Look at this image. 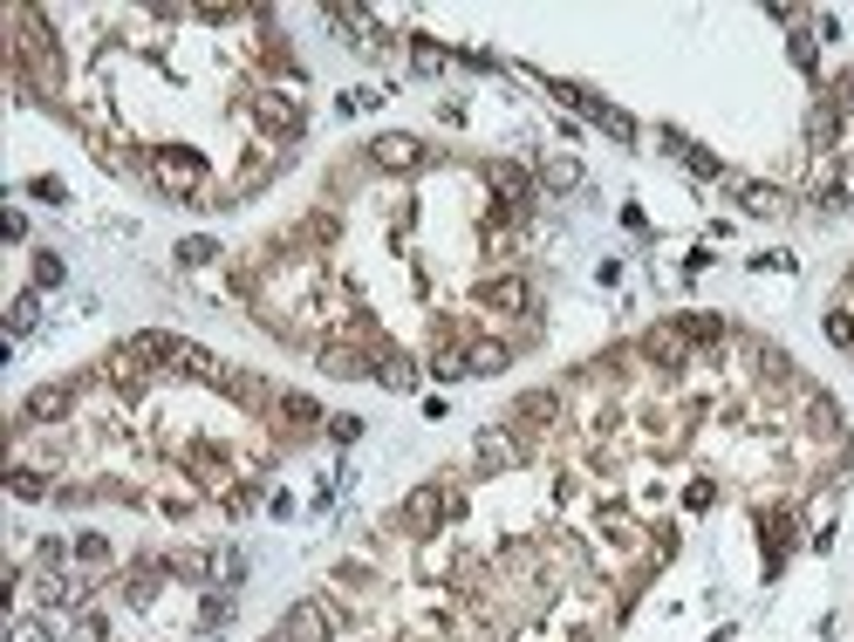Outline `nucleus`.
<instances>
[{
  "label": "nucleus",
  "instance_id": "nucleus-1",
  "mask_svg": "<svg viewBox=\"0 0 854 642\" xmlns=\"http://www.w3.org/2000/svg\"><path fill=\"white\" fill-rule=\"evenodd\" d=\"M459 512H465V493L452 486V478H431V486H418L411 499L397 506V527L418 534V540H438V527H444V519H459Z\"/></svg>",
  "mask_w": 854,
  "mask_h": 642
},
{
  "label": "nucleus",
  "instance_id": "nucleus-2",
  "mask_svg": "<svg viewBox=\"0 0 854 642\" xmlns=\"http://www.w3.org/2000/svg\"><path fill=\"white\" fill-rule=\"evenodd\" d=\"M144 342H151L157 363H165V376H192V383L226 390V363H219L206 342H185V335H165V329H144Z\"/></svg>",
  "mask_w": 854,
  "mask_h": 642
},
{
  "label": "nucleus",
  "instance_id": "nucleus-3",
  "mask_svg": "<svg viewBox=\"0 0 854 642\" xmlns=\"http://www.w3.org/2000/svg\"><path fill=\"white\" fill-rule=\"evenodd\" d=\"M144 178L165 191V198H206V157L198 151H185V144H172V151H151V165H144Z\"/></svg>",
  "mask_w": 854,
  "mask_h": 642
},
{
  "label": "nucleus",
  "instance_id": "nucleus-4",
  "mask_svg": "<svg viewBox=\"0 0 854 642\" xmlns=\"http://www.w3.org/2000/svg\"><path fill=\"white\" fill-rule=\"evenodd\" d=\"M479 308L500 314V321H526V314H534V280H526V273H493V280H479Z\"/></svg>",
  "mask_w": 854,
  "mask_h": 642
},
{
  "label": "nucleus",
  "instance_id": "nucleus-5",
  "mask_svg": "<svg viewBox=\"0 0 854 642\" xmlns=\"http://www.w3.org/2000/svg\"><path fill=\"white\" fill-rule=\"evenodd\" d=\"M534 458V437H519L513 424H493V431H479V445H472V465L479 472H513Z\"/></svg>",
  "mask_w": 854,
  "mask_h": 642
},
{
  "label": "nucleus",
  "instance_id": "nucleus-6",
  "mask_svg": "<svg viewBox=\"0 0 854 642\" xmlns=\"http://www.w3.org/2000/svg\"><path fill=\"white\" fill-rule=\"evenodd\" d=\"M254 124H260L267 137H280V144H295V137L308 131V110H301L295 96H280V90H267V96H254Z\"/></svg>",
  "mask_w": 854,
  "mask_h": 642
},
{
  "label": "nucleus",
  "instance_id": "nucleus-7",
  "mask_svg": "<svg viewBox=\"0 0 854 642\" xmlns=\"http://www.w3.org/2000/svg\"><path fill=\"white\" fill-rule=\"evenodd\" d=\"M424 137H411V131H383V137H370V165L377 172H418L424 165Z\"/></svg>",
  "mask_w": 854,
  "mask_h": 642
},
{
  "label": "nucleus",
  "instance_id": "nucleus-8",
  "mask_svg": "<svg viewBox=\"0 0 854 642\" xmlns=\"http://www.w3.org/2000/svg\"><path fill=\"white\" fill-rule=\"evenodd\" d=\"M75 390H83V383H42V390H34L14 417H21V424H55V417H69V411H75Z\"/></svg>",
  "mask_w": 854,
  "mask_h": 642
},
{
  "label": "nucleus",
  "instance_id": "nucleus-9",
  "mask_svg": "<svg viewBox=\"0 0 854 642\" xmlns=\"http://www.w3.org/2000/svg\"><path fill=\"white\" fill-rule=\"evenodd\" d=\"M329 629H336L329 601H295L288 622H280V635H288V642H329Z\"/></svg>",
  "mask_w": 854,
  "mask_h": 642
},
{
  "label": "nucleus",
  "instance_id": "nucleus-10",
  "mask_svg": "<svg viewBox=\"0 0 854 642\" xmlns=\"http://www.w3.org/2000/svg\"><path fill=\"white\" fill-rule=\"evenodd\" d=\"M642 355H649V363H657L663 376H677V370L690 363V342L677 335V321H657V329L642 335Z\"/></svg>",
  "mask_w": 854,
  "mask_h": 642
},
{
  "label": "nucleus",
  "instance_id": "nucleus-11",
  "mask_svg": "<svg viewBox=\"0 0 854 642\" xmlns=\"http://www.w3.org/2000/svg\"><path fill=\"white\" fill-rule=\"evenodd\" d=\"M274 417L295 424V431H329V411H321L308 390H280V396H274Z\"/></svg>",
  "mask_w": 854,
  "mask_h": 642
},
{
  "label": "nucleus",
  "instance_id": "nucleus-12",
  "mask_svg": "<svg viewBox=\"0 0 854 642\" xmlns=\"http://www.w3.org/2000/svg\"><path fill=\"white\" fill-rule=\"evenodd\" d=\"M506 424H513V431H519V424H560V390H526V396H513Z\"/></svg>",
  "mask_w": 854,
  "mask_h": 642
},
{
  "label": "nucleus",
  "instance_id": "nucleus-13",
  "mask_svg": "<svg viewBox=\"0 0 854 642\" xmlns=\"http://www.w3.org/2000/svg\"><path fill=\"white\" fill-rule=\"evenodd\" d=\"M677 335H683L690 349H724V342H731V321H724V314H677Z\"/></svg>",
  "mask_w": 854,
  "mask_h": 642
},
{
  "label": "nucleus",
  "instance_id": "nucleus-14",
  "mask_svg": "<svg viewBox=\"0 0 854 642\" xmlns=\"http://www.w3.org/2000/svg\"><path fill=\"white\" fill-rule=\"evenodd\" d=\"M506 363H513L506 342H493V335H472V342H465V376H500Z\"/></svg>",
  "mask_w": 854,
  "mask_h": 642
},
{
  "label": "nucleus",
  "instance_id": "nucleus-15",
  "mask_svg": "<svg viewBox=\"0 0 854 642\" xmlns=\"http://www.w3.org/2000/svg\"><path fill=\"white\" fill-rule=\"evenodd\" d=\"M739 206H745L752 219H780V213H786V191H780V185H759V178H739Z\"/></svg>",
  "mask_w": 854,
  "mask_h": 642
},
{
  "label": "nucleus",
  "instance_id": "nucleus-16",
  "mask_svg": "<svg viewBox=\"0 0 854 642\" xmlns=\"http://www.w3.org/2000/svg\"><path fill=\"white\" fill-rule=\"evenodd\" d=\"M759 534H765V547H772V560H765V568H780V560H786V547H793V534H800V519L780 506V512H759Z\"/></svg>",
  "mask_w": 854,
  "mask_h": 642
},
{
  "label": "nucleus",
  "instance_id": "nucleus-17",
  "mask_svg": "<svg viewBox=\"0 0 854 642\" xmlns=\"http://www.w3.org/2000/svg\"><path fill=\"white\" fill-rule=\"evenodd\" d=\"M663 144H670V151H677V157H683V165L698 172V178H724V165H718V157H711L698 137H683V131H670V124H663Z\"/></svg>",
  "mask_w": 854,
  "mask_h": 642
},
{
  "label": "nucleus",
  "instance_id": "nucleus-18",
  "mask_svg": "<svg viewBox=\"0 0 854 642\" xmlns=\"http://www.w3.org/2000/svg\"><path fill=\"white\" fill-rule=\"evenodd\" d=\"M377 383H383V390H411V383H418V363H411L403 349H383V355H377Z\"/></svg>",
  "mask_w": 854,
  "mask_h": 642
},
{
  "label": "nucleus",
  "instance_id": "nucleus-19",
  "mask_svg": "<svg viewBox=\"0 0 854 642\" xmlns=\"http://www.w3.org/2000/svg\"><path fill=\"white\" fill-rule=\"evenodd\" d=\"M321 370H329V376H377V355H362V349H321Z\"/></svg>",
  "mask_w": 854,
  "mask_h": 642
},
{
  "label": "nucleus",
  "instance_id": "nucleus-20",
  "mask_svg": "<svg viewBox=\"0 0 854 642\" xmlns=\"http://www.w3.org/2000/svg\"><path fill=\"white\" fill-rule=\"evenodd\" d=\"M172 260H178V267H213V260H219V239H213V232H185Z\"/></svg>",
  "mask_w": 854,
  "mask_h": 642
},
{
  "label": "nucleus",
  "instance_id": "nucleus-21",
  "mask_svg": "<svg viewBox=\"0 0 854 642\" xmlns=\"http://www.w3.org/2000/svg\"><path fill=\"white\" fill-rule=\"evenodd\" d=\"M8 493H14V499H49V493H55V478H49V472H34V465H14V472H8Z\"/></svg>",
  "mask_w": 854,
  "mask_h": 642
},
{
  "label": "nucleus",
  "instance_id": "nucleus-22",
  "mask_svg": "<svg viewBox=\"0 0 854 642\" xmlns=\"http://www.w3.org/2000/svg\"><path fill=\"white\" fill-rule=\"evenodd\" d=\"M547 191H575L582 185V165H575V157H541V172H534Z\"/></svg>",
  "mask_w": 854,
  "mask_h": 642
},
{
  "label": "nucleus",
  "instance_id": "nucleus-23",
  "mask_svg": "<svg viewBox=\"0 0 854 642\" xmlns=\"http://www.w3.org/2000/svg\"><path fill=\"white\" fill-rule=\"evenodd\" d=\"M8 329H14V335H34V329H42V294H34V288H28V294H14Z\"/></svg>",
  "mask_w": 854,
  "mask_h": 642
},
{
  "label": "nucleus",
  "instance_id": "nucleus-24",
  "mask_svg": "<svg viewBox=\"0 0 854 642\" xmlns=\"http://www.w3.org/2000/svg\"><path fill=\"white\" fill-rule=\"evenodd\" d=\"M165 568H172V574H213V568H219V553H206V547H178Z\"/></svg>",
  "mask_w": 854,
  "mask_h": 642
},
{
  "label": "nucleus",
  "instance_id": "nucleus-25",
  "mask_svg": "<svg viewBox=\"0 0 854 642\" xmlns=\"http://www.w3.org/2000/svg\"><path fill=\"white\" fill-rule=\"evenodd\" d=\"M854 206V191L847 185H813V213H827V219H841Z\"/></svg>",
  "mask_w": 854,
  "mask_h": 642
},
{
  "label": "nucleus",
  "instance_id": "nucleus-26",
  "mask_svg": "<svg viewBox=\"0 0 854 642\" xmlns=\"http://www.w3.org/2000/svg\"><path fill=\"white\" fill-rule=\"evenodd\" d=\"M827 342L834 349H854V308H827Z\"/></svg>",
  "mask_w": 854,
  "mask_h": 642
},
{
  "label": "nucleus",
  "instance_id": "nucleus-27",
  "mask_svg": "<svg viewBox=\"0 0 854 642\" xmlns=\"http://www.w3.org/2000/svg\"><path fill=\"white\" fill-rule=\"evenodd\" d=\"M411 62H418L424 75H438V69H444V62H452V55H444L438 42H424V34H418V42H411Z\"/></svg>",
  "mask_w": 854,
  "mask_h": 642
},
{
  "label": "nucleus",
  "instance_id": "nucleus-28",
  "mask_svg": "<svg viewBox=\"0 0 854 642\" xmlns=\"http://www.w3.org/2000/svg\"><path fill=\"white\" fill-rule=\"evenodd\" d=\"M75 560H83V568H103V560H110V540H103V534H83V540H75Z\"/></svg>",
  "mask_w": 854,
  "mask_h": 642
},
{
  "label": "nucleus",
  "instance_id": "nucleus-29",
  "mask_svg": "<svg viewBox=\"0 0 854 642\" xmlns=\"http://www.w3.org/2000/svg\"><path fill=\"white\" fill-rule=\"evenodd\" d=\"M42 288H62V260H55V253L34 260V294H42Z\"/></svg>",
  "mask_w": 854,
  "mask_h": 642
},
{
  "label": "nucleus",
  "instance_id": "nucleus-30",
  "mask_svg": "<svg viewBox=\"0 0 854 642\" xmlns=\"http://www.w3.org/2000/svg\"><path fill=\"white\" fill-rule=\"evenodd\" d=\"M329 437H336V445H356V437H362V417H349V411L329 417Z\"/></svg>",
  "mask_w": 854,
  "mask_h": 642
},
{
  "label": "nucleus",
  "instance_id": "nucleus-31",
  "mask_svg": "<svg viewBox=\"0 0 854 642\" xmlns=\"http://www.w3.org/2000/svg\"><path fill=\"white\" fill-rule=\"evenodd\" d=\"M226 615H233V594H226V588H213V601H206V629H219Z\"/></svg>",
  "mask_w": 854,
  "mask_h": 642
},
{
  "label": "nucleus",
  "instance_id": "nucleus-32",
  "mask_svg": "<svg viewBox=\"0 0 854 642\" xmlns=\"http://www.w3.org/2000/svg\"><path fill=\"white\" fill-rule=\"evenodd\" d=\"M28 191H34V198H55V206H62V198H69V191H62V178H34Z\"/></svg>",
  "mask_w": 854,
  "mask_h": 642
},
{
  "label": "nucleus",
  "instance_id": "nucleus-33",
  "mask_svg": "<svg viewBox=\"0 0 854 642\" xmlns=\"http://www.w3.org/2000/svg\"><path fill=\"white\" fill-rule=\"evenodd\" d=\"M267 642H288V635H280V629H274V635H267Z\"/></svg>",
  "mask_w": 854,
  "mask_h": 642
}]
</instances>
